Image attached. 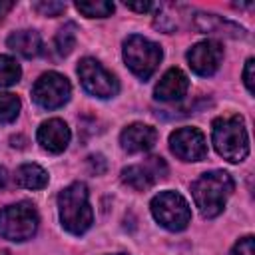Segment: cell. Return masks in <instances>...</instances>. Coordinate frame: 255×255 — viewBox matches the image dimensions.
<instances>
[{"mask_svg": "<svg viewBox=\"0 0 255 255\" xmlns=\"http://www.w3.org/2000/svg\"><path fill=\"white\" fill-rule=\"evenodd\" d=\"M233 187H235V183L227 171L213 169V171L199 175L191 183V195H193L195 207L199 209V213L205 219L217 217L223 211Z\"/></svg>", "mask_w": 255, "mask_h": 255, "instance_id": "6da1fadb", "label": "cell"}, {"mask_svg": "<svg viewBox=\"0 0 255 255\" xmlns=\"http://www.w3.org/2000/svg\"><path fill=\"white\" fill-rule=\"evenodd\" d=\"M211 141L217 153L231 161L239 163L249 153V137L241 116H223L215 118L211 124Z\"/></svg>", "mask_w": 255, "mask_h": 255, "instance_id": "7a4b0ae2", "label": "cell"}, {"mask_svg": "<svg viewBox=\"0 0 255 255\" xmlns=\"http://www.w3.org/2000/svg\"><path fill=\"white\" fill-rule=\"evenodd\" d=\"M60 221L66 231L74 235H82L92 227L94 211L88 199V187L82 181H76L60 191L58 195Z\"/></svg>", "mask_w": 255, "mask_h": 255, "instance_id": "3957f363", "label": "cell"}, {"mask_svg": "<svg viewBox=\"0 0 255 255\" xmlns=\"http://www.w3.org/2000/svg\"><path fill=\"white\" fill-rule=\"evenodd\" d=\"M161 48L159 44L139 36V34H131L126 42H124V60L126 66L141 80L151 78V74L157 70L159 62H161Z\"/></svg>", "mask_w": 255, "mask_h": 255, "instance_id": "277c9868", "label": "cell"}, {"mask_svg": "<svg viewBox=\"0 0 255 255\" xmlns=\"http://www.w3.org/2000/svg\"><path fill=\"white\" fill-rule=\"evenodd\" d=\"M38 229V211L32 203L20 201L0 211V235L10 241H28Z\"/></svg>", "mask_w": 255, "mask_h": 255, "instance_id": "5b68a950", "label": "cell"}, {"mask_svg": "<svg viewBox=\"0 0 255 255\" xmlns=\"http://www.w3.org/2000/svg\"><path fill=\"white\" fill-rule=\"evenodd\" d=\"M149 207H151V213H153L155 221L161 227L169 229V231H181L191 221L189 203L177 191H161V193H157L151 199Z\"/></svg>", "mask_w": 255, "mask_h": 255, "instance_id": "8992f818", "label": "cell"}, {"mask_svg": "<svg viewBox=\"0 0 255 255\" xmlns=\"http://www.w3.org/2000/svg\"><path fill=\"white\" fill-rule=\"evenodd\" d=\"M78 76L84 90L96 98H114L120 92V84L112 72H108L98 60L82 58L78 64Z\"/></svg>", "mask_w": 255, "mask_h": 255, "instance_id": "52a82bcc", "label": "cell"}, {"mask_svg": "<svg viewBox=\"0 0 255 255\" xmlns=\"http://www.w3.org/2000/svg\"><path fill=\"white\" fill-rule=\"evenodd\" d=\"M72 94V86L68 82L66 76L58 74V72H46L42 74L34 88H32V98L34 102L44 108V110H58L62 108Z\"/></svg>", "mask_w": 255, "mask_h": 255, "instance_id": "ba28073f", "label": "cell"}, {"mask_svg": "<svg viewBox=\"0 0 255 255\" xmlns=\"http://www.w3.org/2000/svg\"><path fill=\"white\" fill-rule=\"evenodd\" d=\"M165 175H167V165H165L163 157H159V155H149L143 161L122 169V181L135 191L149 189Z\"/></svg>", "mask_w": 255, "mask_h": 255, "instance_id": "9c48e42d", "label": "cell"}, {"mask_svg": "<svg viewBox=\"0 0 255 255\" xmlns=\"http://www.w3.org/2000/svg\"><path fill=\"white\" fill-rule=\"evenodd\" d=\"M169 149L183 161H201L207 155V141L197 128H179L169 135Z\"/></svg>", "mask_w": 255, "mask_h": 255, "instance_id": "30bf717a", "label": "cell"}, {"mask_svg": "<svg viewBox=\"0 0 255 255\" xmlns=\"http://www.w3.org/2000/svg\"><path fill=\"white\" fill-rule=\"evenodd\" d=\"M223 60V46L217 40H203L197 42L193 48L187 52V62L189 68L197 76H211L219 70Z\"/></svg>", "mask_w": 255, "mask_h": 255, "instance_id": "8fae6325", "label": "cell"}, {"mask_svg": "<svg viewBox=\"0 0 255 255\" xmlns=\"http://www.w3.org/2000/svg\"><path fill=\"white\" fill-rule=\"evenodd\" d=\"M36 139H38V143L46 151H50V153H62L68 147V143H70V128L66 126L64 120L52 118V120L44 122L38 128Z\"/></svg>", "mask_w": 255, "mask_h": 255, "instance_id": "7c38bea8", "label": "cell"}, {"mask_svg": "<svg viewBox=\"0 0 255 255\" xmlns=\"http://www.w3.org/2000/svg\"><path fill=\"white\" fill-rule=\"evenodd\" d=\"M155 139H157V131H155V128H151L147 124H131L120 135V143H122L124 151H128V153L147 151L153 147Z\"/></svg>", "mask_w": 255, "mask_h": 255, "instance_id": "4fadbf2b", "label": "cell"}, {"mask_svg": "<svg viewBox=\"0 0 255 255\" xmlns=\"http://www.w3.org/2000/svg\"><path fill=\"white\" fill-rule=\"evenodd\" d=\"M187 88H189V80L187 76L179 70V68H169L161 80L157 82L155 86V100H161V102H175V100H181L185 94H187Z\"/></svg>", "mask_w": 255, "mask_h": 255, "instance_id": "5bb4252c", "label": "cell"}, {"mask_svg": "<svg viewBox=\"0 0 255 255\" xmlns=\"http://www.w3.org/2000/svg\"><path fill=\"white\" fill-rule=\"evenodd\" d=\"M8 48L24 58H36L42 52V38L34 30H18L8 36Z\"/></svg>", "mask_w": 255, "mask_h": 255, "instance_id": "9a60e30c", "label": "cell"}, {"mask_svg": "<svg viewBox=\"0 0 255 255\" xmlns=\"http://www.w3.org/2000/svg\"><path fill=\"white\" fill-rule=\"evenodd\" d=\"M16 183L24 189H44L48 185V173L38 163H22L16 169Z\"/></svg>", "mask_w": 255, "mask_h": 255, "instance_id": "2e32d148", "label": "cell"}, {"mask_svg": "<svg viewBox=\"0 0 255 255\" xmlns=\"http://www.w3.org/2000/svg\"><path fill=\"white\" fill-rule=\"evenodd\" d=\"M195 28L199 32H217V34H225V30H231L233 36H245L243 28H237L235 24L227 22V20H221L219 16H213V14H197L195 16Z\"/></svg>", "mask_w": 255, "mask_h": 255, "instance_id": "e0dca14e", "label": "cell"}, {"mask_svg": "<svg viewBox=\"0 0 255 255\" xmlns=\"http://www.w3.org/2000/svg\"><path fill=\"white\" fill-rule=\"evenodd\" d=\"M54 46H56L58 56H68L74 50L76 46V24L74 22H68L58 30L54 38Z\"/></svg>", "mask_w": 255, "mask_h": 255, "instance_id": "ac0fdd59", "label": "cell"}, {"mask_svg": "<svg viewBox=\"0 0 255 255\" xmlns=\"http://www.w3.org/2000/svg\"><path fill=\"white\" fill-rule=\"evenodd\" d=\"M20 66L10 56H0V88L14 86L20 80Z\"/></svg>", "mask_w": 255, "mask_h": 255, "instance_id": "d6986e66", "label": "cell"}, {"mask_svg": "<svg viewBox=\"0 0 255 255\" xmlns=\"http://www.w3.org/2000/svg\"><path fill=\"white\" fill-rule=\"evenodd\" d=\"M76 10L82 12L88 18H106L112 16L114 4L106 0H96V2H76Z\"/></svg>", "mask_w": 255, "mask_h": 255, "instance_id": "ffe728a7", "label": "cell"}, {"mask_svg": "<svg viewBox=\"0 0 255 255\" xmlns=\"http://www.w3.org/2000/svg\"><path fill=\"white\" fill-rule=\"evenodd\" d=\"M20 114V100L16 94H0V124H10Z\"/></svg>", "mask_w": 255, "mask_h": 255, "instance_id": "44dd1931", "label": "cell"}, {"mask_svg": "<svg viewBox=\"0 0 255 255\" xmlns=\"http://www.w3.org/2000/svg\"><path fill=\"white\" fill-rule=\"evenodd\" d=\"M32 8L38 14H42V16H52L54 18V16H60L66 10V4L64 2H52V0H48V2H34Z\"/></svg>", "mask_w": 255, "mask_h": 255, "instance_id": "7402d4cb", "label": "cell"}, {"mask_svg": "<svg viewBox=\"0 0 255 255\" xmlns=\"http://www.w3.org/2000/svg\"><path fill=\"white\" fill-rule=\"evenodd\" d=\"M253 253H255V245H253V237L251 235L239 239L233 245V249L229 251V255H253Z\"/></svg>", "mask_w": 255, "mask_h": 255, "instance_id": "603a6c76", "label": "cell"}, {"mask_svg": "<svg viewBox=\"0 0 255 255\" xmlns=\"http://www.w3.org/2000/svg\"><path fill=\"white\" fill-rule=\"evenodd\" d=\"M253 66H255V60L249 58L247 64H245V70H243V82H245V86L251 94H253Z\"/></svg>", "mask_w": 255, "mask_h": 255, "instance_id": "cb8c5ba5", "label": "cell"}, {"mask_svg": "<svg viewBox=\"0 0 255 255\" xmlns=\"http://www.w3.org/2000/svg\"><path fill=\"white\" fill-rule=\"evenodd\" d=\"M90 165H92V171H96V173H104V169H106V161L102 155H92Z\"/></svg>", "mask_w": 255, "mask_h": 255, "instance_id": "d4e9b609", "label": "cell"}, {"mask_svg": "<svg viewBox=\"0 0 255 255\" xmlns=\"http://www.w3.org/2000/svg\"><path fill=\"white\" fill-rule=\"evenodd\" d=\"M126 8L135 10V12H147L153 8V4L151 2H126Z\"/></svg>", "mask_w": 255, "mask_h": 255, "instance_id": "484cf974", "label": "cell"}, {"mask_svg": "<svg viewBox=\"0 0 255 255\" xmlns=\"http://www.w3.org/2000/svg\"><path fill=\"white\" fill-rule=\"evenodd\" d=\"M12 8H14V2L12 0H0V18H4Z\"/></svg>", "mask_w": 255, "mask_h": 255, "instance_id": "4316f807", "label": "cell"}, {"mask_svg": "<svg viewBox=\"0 0 255 255\" xmlns=\"http://www.w3.org/2000/svg\"><path fill=\"white\" fill-rule=\"evenodd\" d=\"M6 183H8V171H6V167L0 165V191L6 187Z\"/></svg>", "mask_w": 255, "mask_h": 255, "instance_id": "83f0119b", "label": "cell"}, {"mask_svg": "<svg viewBox=\"0 0 255 255\" xmlns=\"http://www.w3.org/2000/svg\"><path fill=\"white\" fill-rule=\"evenodd\" d=\"M0 255H8V251H2V253H0Z\"/></svg>", "mask_w": 255, "mask_h": 255, "instance_id": "f1b7e54d", "label": "cell"}, {"mask_svg": "<svg viewBox=\"0 0 255 255\" xmlns=\"http://www.w3.org/2000/svg\"><path fill=\"white\" fill-rule=\"evenodd\" d=\"M118 255H126V253H118Z\"/></svg>", "mask_w": 255, "mask_h": 255, "instance_id": "f546056e", "label": "cell"}]
</instances>
